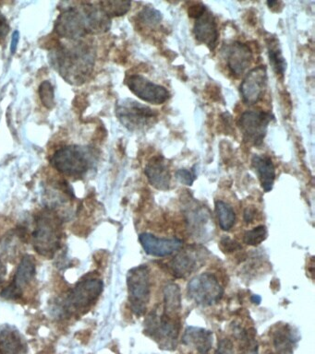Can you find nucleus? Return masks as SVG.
I'll use <instances>...</instances> for the list:
<instances>
[{"label":"nucleus","instance_id":"nucleus-32","mask_svg":"<svg viewBox=\"0 0 315 354\" xmlns=\"http://www.w3.org/2000/svg\"><path fill=\"white\" fill-rule=\"evenodd\" d=\"M38 93L43 106L47 107V109L54 108L56 104L55 93L51 82H48V80L43 82L39 86Z\"/></svg>","mask_w":315,"mask_h":354},{"label":"nucleus","instance_id":"nucleus-8","mask_svg":"<svg viewBox=\"0 0 315 354\" xmlns=\"http://www.w3.org/2000/svg\"><path fill=\"white\" fill-rule=\"evenodd\" d=\"M274 120L271 113L252 110L245 111L237 120L244 141L253 146H261L268 133V126Z\"/></svg>","mask_w":315,"mask_h":354},{"label":"nucleus","instance_id":"nucleus-35","mask_svg":"<svg viewBox=\"0 0 315 354\" xmlns=\"http://www.w3.org/2000/svg\"><path fill=\"white\" fill-rule=\"evenodd\" d=\"M233 343L229 339H221L218 342V349L215 354H233Z\"/></svg>","mask_w":315,"mask_h":354},{"label":"nucleus","instance_id":"nucleus-10","mask_svg":"<svg viewBox=\"0 0 315 354\" xmlns=\"http://www.w3.org/2000/svg\"><path fill=\"white\" fill-rule=\"evenodd\" d=\"M103 289L104 283L100 279L89 277L80 281L67 297V311L89 307L102 294Z\"/></svg>","mask_w":315,"mask_h":354},{"label":"nucleus","instance_id":"nucleus-1","mask_svg":"<svg viewBox=\"0 0 315 354\" xmlns=\"http://www.w3.org/2000/svg\"><path fill=\"white\" fill-rule=\"evenodd\" d=\"M52 68L72 85L86 82L95 68V53L82 41L61 44L49 53Z\"/></svg>","mask_w":315,"mask_h":354},{"label":"nucleus","instance_id":"nucleus-14","mask_svg":"<svg viewBox=\"0 0 315 354\" xmlns=\"http://www.w3.org/2000/svg\"><path fill=\"white\" fill-rule=\"evenodd\" d=\"M223 52L229 71L235 77L242 76L253 62V51L244 43H231L224 47Z\"/></svg>","mask_w":315,"mask_h":354},{"label":"nucleus","instance_id":"nucleus-37","mask_svg":"<svg viewBox=\"0 0 315 354\" xmlns=\"http://www.w3.org/2000/svg\"><path fill=\"white\" fill-rule=\"evenodd\" d=\"M10 32V25L8 23L6 18L3 15L0 14V40L6 38Z\"/></svg>","mask_w":315,"mask_h":354},{"label":"nucleus","instance_id":"nucleus-18","mask_svg":"<svg viewBox=\"0 0 315 354\" xmlns=\"http://www.w3.org/2000/svg\"><path fill=\"white\" fill-rule=\"evenodd\" d=\"M187 206L185 213L187 222L192 235L196 237L205 238L209 233L211 215L204 206H199L196 201H191Z\"/></svg>","mask_w":315,"mask_h":354},{"label":"nucleus","instance_id":"nucleus-3","mask_svg":"<svg viewBox=\"0 0 315 354\" xmlns=\"http://www.w3.org/2000/svg\"><path fill=\"white\" fill-rule=\"evenodd\" d=\"M33 233L34 248L43 257H51L60 248L61 222L53 210L40 213Z\"/></svg>","mask_w":315,"mask_h":354},{"label":"nucleus","instance_id":"nucleus-5","mask_svg":"<svg viewBox=\"0 0 315 354\" xmlns=\"http://www.w3.org/2000/svg\"><path fill=\"white\" fill-rule=\"evenodd\" d=\"M92 163L91 152L84 147L69 145L58 149L51 157V165L66 176L81 177L86 174Z\"/></svg>","mask_w":315,"mask_h":354},{"label":"nucleus","instance_id":"nucleus-12","mask_svg":"<svg viewBox=\"0 0 315 354\" xmlns=\"http://www.w3.org/2000/svg\"><path fill=\"white\" fill-rule=\"evenodd\" d=\"M125 82L133 95L146 103L159 106L170 97V92L164 86L156 84L140 74L130 75Z\"/></svg>","mask_w":315,"mask_h":354},{"label":"nucleus","instance_id":"nucleus-20","mask_svg":"<svg viewBox=\"0 0 315 354\" xmlns=\"http://www.w3.org/2000/svg\"><path fill=\"white\" fill-rule=\"evenodd\" d=\"M183 343L199 354H208L213 347V332L199 327H188L184 331Z\"/></svg>","mask_w":315,"mask_h":354},{"label":"nucleus","instance_id":"nucleus-7","mask_svg":"<svg viewBox=\"0 0 315 354\" xmlns=\"http://www.w3.org/2000/svg\"><path fill=\"white\" fill-rule=\"evenodd\" d=\"M189 298L200 307L218 304L223 298L224 288L212 273L205 272L191 279L187 286Z\"/></svg>","mask_w":315,"mask_h":354},{"label":"nucleus","instance_id":"nucleus-39","mask_svg":"<svg viewBox=\"0 0 315 354\" xmlns=\"http://www.w3.org/2000/svg\"><path fill=\"white\" fill-rule=\"evenodd\" d=\"M244 221L246 224H250L253 222V219L255 217V210L253 208H247L246 210L244 211Z\"/></svg>","mask_w":315,"mask_h":354},{"label":"nucleus","instance_id":"nucleus-11","mask_svg":"<svg viewBox=\"0 0 315 354\" xmlns=\"http://www.w3.org/2000/svg\"><path fill=\"white\" fill-rule=\"evenodd\" d=\"M209 255L201 246H188L170 262L172 274L178 279H185L197 272L205 264Z\"/></svg>","mask_w":315,"mask_h":354},{"label":"nucleus","instance_id":"nucleus-23","mask_svg":"<svg viewBox=\"0 0 315 354\" xmlns=\"http://www.w3.org/2000/svg\"><path fill=\"white\" fill-rule=\"evenodd\" d=\"M299 340L300 337L290 324L279 326L273 332L274 347L279 354H293Z\"/></svg>","mask_w":315,"mask_h":354},{"label":"nucleus","instance_id":"nucleus-13","mask_svg":"<svg viewBox=\"0 0 315 354\" xmlns=\"http://www.w3.org/2000/svg\"><path fill=\"white\" fill-rule=\"evenodd\" d=\"M268 85V69L259 66L250 69L240 86L242 100L247 106H255L263 98Z\"/></svg>","mask_w":315,"mask_h":354},{"label":"nucleus","instance_id":"nucleus-36","mask_svg":"<svg viewBox=\"0 0 315 354\" xmlns=\"http://www.w3.org/2000/svg\"><path fill=\"white\" fill-rule=\"evenodd\" d=\"M207 10V7L201 3L194 5V6L189 8L188 14L191 18L197 19Z\"/></svg>","mask_w":315,"mask_h":354},{"label":"nucleus","instance_id":"nucleus-6","mask_svg":"<svg viewBox=\"0 0 315 354\" xmlns=\"http://www.w3.org/2000/svg\"><path fill=\"white\" fill-rule=\"evenodd\" d=\"M130 309L135 316L144 315L151 299V272L148 265L132 268L127 275Z\"/></svg>","mask_w":315,"mask_h":354},{"label":"nucleus","instance_id":"nucleus-28","mask_svg":"<svg viewBox=\"0 0 315 354\" xmlns=\"http://www.w3.org/2000/svg\"><path fill=\"white\" fill-rule=\"evenodd\" d=\"M268 50L269 61L275 73L280 77H284L285 69H287V62L282 55L279 42L277 39L270 38L268 42Z\"/></svg>","mask_w":315,"mask_h":354},{"label":"nucleus","instance_id":"nucleus-40","mask_svg":"<svg viewBox=\"0 0 315 354\" xmlns=\"http://www.w3.org/2000/svg\"><path fill=\"white\" fill-rule=\"evenodd\" d=\"M7 274V268L6 266L3 264V262L0 260V284L3 283L5 277H6Z\"/></svg>","mask_w":315,"mask_h":354},{"label":"nucleus","instance_id":"nucleus-33","mask_svg":"<svg viewBox=\"0 0 315 354\" xmlns=\"http://www.w3.org/2000/svg\"><path fill=\"white\" fill-rule=\"evenodd\" d=\"M194 168L196 167L191 169V170L186 168L178 169L175 174L176 178L180 184L188 187L192 186L197 178L196 171L194 170Z\"/></svg>","mask_w":315,"mask_h":354},{"label":"nucleus","instance_id":"nucleus-38","mask_svg":"<svg viewBox=\"0 0 315 354\" xmlns=\"http://www.w3.org/2000/svg\"><path fill=\"white\" fill-rule=\"evenodd\" d=\"M19 41H20V33L19 31H15L12 34V43H10V52L15 54L17 50Z\"/></svg>","mask_w":315,"mask_h":354},{"label":"nucleus","instance_id":"nucleus-34","mask_svg":"<svg viewBox=\"0 0 315 354\" xmlns=\"http://www.w3.org/2000/svg\"><path fill=\"white\" fill-rule=\"evenodd\" d=\"M220 248L226 254L233 253L235 251L240 250L242 246L237 241L231 239L229 236H224L220 240Z\"/></svg>","mask_w":315,"mask_h":354},{"label":"nucleus","instance_id":"nucleus-21","mask_svg":"<svg viewBox=\"0 0 315 354\" xmlns=\"http://www.w3.org/2000/svg\"><path fill=\"white\" fill-rule=\"evenodd\" d=\"M26 351L27 346L17 329L10 324L0 329V353L23 354Z\"/></svg>","mask_w":315,"mask_h":354},{"label":"nucleus","instance_id":"nucleus-29","mask_svg":"<svg viewBox=\"0 0 315 354\" xmlns=\"http://www.w3.org/2000/svg\"><path fill=\"white\" fill-rule=\"evenodd\" d=\"M100 9L109 18L121 17L130 12L132 2L120 1V0H106L98 2Z\"/></svg>","mask_w":315,"mask_h":354},{"label":"nucleus","instance_id":"nucleus-22","mask_svg":"<svg viewBox=\"0 0 315 354\" xmlns=\"http://www.w3.org/2000/svg\"><path fill=\"white\" fill-rule=\"evenodd\" d=\"M253 167L258 174L261 186L266 192L273 189L275 179H276V168L273 161L268 155H253L252 159Z\"/></svg>","mask_w":315,"mask_h":354},{"label":"nucleus","instance_id":"nucleus-25","mask_svg":"<svg viewBox=\"0 0 315 354\" xmlns=\"http://www.w3.org/2000/svg\"><path fill=\"white\" fill-rule=\"evenodd\" d=\"M34 275H36V260L33 256L25 255L21 259L13 281L10 285H12L17 291L23 292V289L33 280Z\"/></svg>","mask_w":315,"mask_h":354},{"label":"nucleus","instance_id":"nucleus-30","mask_svg":"<svg viewBox=\"0 0 315 354\" xmlns=\"http://www.w3.org/2000/svg\"><path fill=\"white\" fill-rule=\"evenodd\" d=\"M163 19L162 13L152 7H144L138 14V20L143 25L156 27L161 23Z\"/></svg>","mask_w":315,"mask_h":354},{"label":"nucleus","instance_id":"nucleus-24","mask_svg":"<svg viewBox=\"0 0 315 354\" xmlns=\"http://www.w3.org/2000/svg\"><path fill=\"white\" fill-rule=\"evenodd\" d=\"M232 334L239 343L240 354H258L259 345L255 329H245L242 324L233 323Z\"/></svg>","mask_w":315,"mask_h":354},{"label":"nucleus","instance_id":"nucleus-9","mask_svg":"<svg viewBox=\"0 0 315 354\" xmlns=\"http://www.w3.org/2000/svg\"><path fill=\"white\" fill-rule=\"evenodd\" d=\"M55 32L58 36L69 41H81L87 36L86 21L81 3L80 7L68 6L62 10L56 21Z\"/></svg>","mask_w":315,"mask_h":354},{"label":"nucleus","instance_id":"nucleus-27","mask_svg":"<svg viewBox=\"0 0 315 354\" xmlns=\"http://www.w3.org/2000/svg\"><path fill=\"white\" fill-rule=\"evenodd\" d=\"M215 211L221 229L226 232L232 229L236 222V213L233 208L225 201L218 200L215 202Z\"/></svg>","mask_w":315,"mask_h":354},{"label":"nucleus","instance_id":"nucleus-2","mask_svg":"<svg viewBox=\"0 0 315 354\" xmlns=\"http://www.w3.org/2000/svg\"><path fill=\"white\" fill-rule=\"evenodd\" d=\"M180 332V318H173L156 309L151 311L144 320V334L165 351H174Z\"/></svg>","mask_w":315,"mask_h":354},{"label":"nucleus","instance_id":"nucleus-31","mask_svg":"<svg viewBox=\"0 0 315 354\" xmlns=\"http://www.w3.org/2000/svg\"><path fill=\"white\" fill-rule=\"evenodd\" d=\"M268 229L264 225L253 228L244 233V241L248 246H257L268 238Z\"/></svg>","mask_w":315,"mask_h":354},{"label":"nucleus","instance_id":"nucleus-41","mask_svg":"<svg viewBox=\"0 0 315 354\" xmlns=\"http://www.w3.org/2000/svg\"><path fill=\"white\" fill-rule=\"evenodd\" d=\"M250 299H252L253 304L259 305L261 302V298L259 295H253Z\"/></svg>","mask_w":315,"mask_h":354},{"label":"nucleus","instance_id":"nucleus-15","mask_svg":"<svg viewBox=\"0 0 315 354\" xmlns=\"http://www.w3.org/2000/svg\"><path fill=\"white\" fill-rule=\"evenodd\" d=\"M139 241L146 254L156 257L170 256L183 246V241L178 238H160L148 233H141Z\"/></svg>","mask_w":315,"mask_h":354},{"label":"nucleus","instance_id":"nucleus-4","mask_svg":"<svg viewBox=\"0 0 315 354\" xmlns=\"http://www.w3.org/2000/svg\"><path fill=\"white\" fill-rule=\"evenodd\" d=\"M115 111L120 124L132 132L148 130L159 118L156 110L130 98L117 102Z\"/></svg>","mask_w":315,"mask_h":354},{"label":"nucleus","instance_id":"nucleus-19","mask_svg":"<svg viewBox=\"0 0 315 354\" xmlns=\"http://www.w3.org/2000/svg\"><path fill=\"white\" fill-rule=\"evenodd\" d=\"M88 34H105L111 28V19L100 9L98 3L82 2Z\"/></svg>","mask_w":315,"mask_h":354},{"label":"nucleus","instance_id":"nucleus-16","mask_svg":"<svg viewBox=\"0 0 315 354\" xmlns=\"http://www.w3.org/2000/svg\"><path fill=\"white\" fill-rule=\"evenodd\" d=\"M144 174L154 189L167 191L172 186V174L167 160L162 155H157L149 161L144 167Z\"/></svg>","mask_w":315,"mask_h":354},{"label":"nucleus","instance_id":"nucleus-26","mask_svg":"<svg viewBox=\"0 0 315 354\" xmlns=\"http://www.w3.org/2000/svg\"><path fill=\"white\" fill-rule=\"evenodd\" d=\"M181 292L176 283H168L164 288V307L163 312L173 318H180Z\"/></svg>","mask_w":315,"mask_h":354},{"label":"nucleus","instance_id":"nucleus-17","mask_svg":"<svg viewBox=\"0 0 315 354\" xmlns=\"http://www.w3.org/2000/svg\"><path fill=\"white\" fill-rule=\"evenodd\" d=\"M194 34L197 41L207 45L210 50H215L220 32L212 12L207 10L200 17L196 19Z\"/></svg>","mask_w":315,"mask_h":354}]
</instances>
